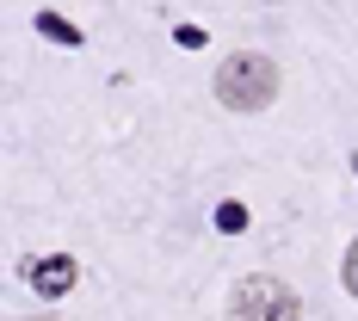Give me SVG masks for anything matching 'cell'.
<instances>
[{"instance_id":"cell-1","label":"cell","mask_w":358,"mask_h":321,"mask_svg":"<svg viewBox=\"0 0 358 321\" xmlns=\"http://www.w3.org/2000/svg\"><path fill=\"white\" fill-rule=\"evenodd\" d=\"M216 99L229 111H266L278 99V62L259 56V50H235V56L216 69Z\"/></svg>"},{"instance_id":"cell-2","label":"cell","mask_w":358,"mask_h":321,"mask_svg":"<svg viewBox=\"0 0 358 321\" xmlns=\"http://www.w3.org/2000/svg\"><path fill=\"white\" fill-rule=\"evenodd\" d=\"M229 321H303V303H296V290L285 278H272V272H253L235 285L229 297Z\"/></svg>"},{"instance_id":"cell-3","label":"cell","mask_w":358,"mask_h":321,"mask_svg":"<svg viewBox=\"0 0 358 321\" xmlns=\"http://www.w3.org/2000/svg\"><path fill=\"white\" fill-rule=\"evenodd\" d=\"M74 278H80V266H74L69 253H50V259H37V266H31V290H37V297H69Z\"/></svg>"},{"instance_id":"cell-4","label":"cell","mask_w":358,"mask_h":321,"mask_svg":"<svg viewBox=\"0 0 358 321\" xmlns=\"http://www.w3.org/2000/svg\"><path fill=\"white\" fill-rule=\"evenodd\" d=\"M37 31L56 37V43H69V50H80V43H87V37H80V25H69L62 13H37Z\"/></svg>"},{"instance_id":"cell-5","label":"cell","mask_w":358,"mask_h":321,"mask_svg":"<svg viewBox=\"0 0 358 321\" xmlns=\"http://www.w3.org/2000/svg\"><path fill=\"white\" fill-rule=\"evenodd\" d=\"M216 229H222V235H241V229H248V204H241V198H222V204H216Z\"/></svg>"},{"instance_id":"cell-6","label":"cell","mask_w":358,"mask_h":321,"mask_svg":"<svg viewBox=\"0 0 358 321\" xmlns=\"http://www.w3.org/2000/svg\"><path fill=\"white\" fill-rule=\"evenodd\" d=\"M340 272H346V290H352V297H358V241H352V248H346V266H340Z\"/></svg>"},{"instance_id":"cell-7","label":"cell","mask_w":358,"mask_h":321,"mask_svg":"<svg viewBox=\"0 0 358 321\" xmlns=\"http://www.w3.org/2000/svg\"><path fill=\"white\" fill-rule=\"evenodd\" d=\"M173 37H179V43H185V50H204V31H198V25H179Z\"/></svg>"},{"instance_id":"cell-8","label":"cell","mask_w":358,"mask_h":321,"mask_svg":"<svg viewBox=\"0 0 358 321\" xmlns=\"http://www.w3.org/2000/svg\"><path fill=\"white\" fill-rule=\"evenodd\" d=\"M25 321H56V315H25Z\"/></svg>"}]
</instances>
